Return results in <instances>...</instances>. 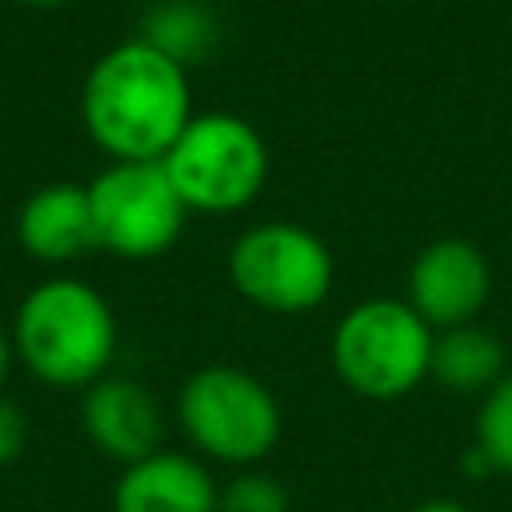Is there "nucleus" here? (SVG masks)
Segmentation results:
<instances>
[{"mask_svg":"<svg viewBox=\"0 0 512 512\" xmlns=\"http://www.w3.org/2000/svg\"><path fill=\"white\" fill-rule=\"evenodd\" d=\"M192 116L188 68L140 36L108 48L80 88L84 132L112 160H164Z\"/></svg>","mask_w":512,"mask_h":512,"instance_id":"nucleus-1","label":"nucleus"},{"mask_svg":"<svg viewBox=\"0 0 512 512\" xmlns=\"http://www.w3.org/2000/svg\"><path fill=\"white\" fill-rule=\"evenodd\" d=\"M12 348L36 380L52 388H88L116 356L112 304L88 280H40L16 308Z\"/></svg>","mask_w":512,"mask_h":512,"instance_id":"nucleus-2","label":"nucleus"},{"mask_svg":"<svg viewBox=\"0 0 512 512\" xmlns=\"http://www.w3.org/2000/svg\"><path fill=\"white\" fill-rule=\"evenodd\" d=\"M436 328L404 296L352 304L332 328V372L364 400H400L428 380Z\"/></svg>","mask_w":512,"mask_h":512,"instance_id":"nucleus-3","label":"nucleus"},{"mask_svg":"<svg viewBox=\"0 0 512 512\" xmlns=\"http://www.w3.org/2000/svg\"><path fill=\"white\" fill-rule=\"evenodd\" d=\"M176 420L200 456L232 468L260 464L284 432L280 400L240 364H204L188 372L176 392Z\"/></svg>","mask_w":512,"mask_h":512,"instance_id":"nucleus-4","label":"nucleus"},{"mask_svg":"<svg viewBox=\"0 0 512 512\" xmlns=\"http://www.w3.org/2000/svg\"><path fill=\"white\" fill-rule=\"evenodd\" d=\"M160 164L188 212L228 216L264 192L268 144L236 112H196Z\"/></svg>","mask_w":512,"mask_h":512,"instance_id":"nucleus-5","label":"nucleus"},{"mask_svg":"<svg viewBox=\"0 0 512 512\" xmlns=\"http://www.w3.org/2000/svg\"><path fill=\"white\" fill-rule=\"evenodd\" d=\"M228 280L256 308L276 316H300L328 300L336 260L312 228L292 220H264L232 240Z\"/></svg>","mask_w":512,"mask_h":512,"instance_id":"nucleus-6","label":"nucleus"},{"mask_svg":"<svg viewBox=\"0 0 512 512\" xmlns=\"http://www.w3.org/2000/svg\"><path fill=\"white\" fill-rule=\"evenodd\" d=\"M88 204L96 248L120 260L164 256L188 220V208L160 160H112L88 184Z\"/></svg>","mask_w":512,"mask_h":512,"instance_id":"nucleus-7","label":"nucleus"},{"mask_svg":"<svg viewBox=\"0 0 512 512\" xmlns=\"http://www.w3.org/2000/svg\"><path fill=\"white\" fill-rule=\"evenodd\" d=\"M492 296L488 256L464 236H440L424 244L404 280V300L440 332L456 324H472Z\"/></svg>","mask_w":512,"mask_h":512,"instance_id":"nucleus-8","label":"nucleus"},{"mask_svg":"<svg viewBox=\"0 0 512 512\" xmlns=\"http://www.w3.org/2000/svg\"><path fill=\"white\" fill-rule=\"evenodd\" d=\"M80 424H84V436L108 460H120V464L152 456L164 440V408L152 396V388L112 372H104L84 388Z\"/></svg>","mask_w":512,"mask_h":512,"instance_id":"nucleus-9","label":"nucleus"},{"mask_svg":"<svg viewBox=\"0 0 512 512\" xmlns=\"http://www.w3.org/2000/svg\"><path fill=\"white\" fill-rule=\"evenodd\" d=\"M216 500L220 484L212 472L196 456L168 448L124 464L112 488V512H216Z\"/></svg>","mask_w":512,"mask_h":512,"instance_id":"nucleus-10","label":"nucleus"},{"mask_svg":"<svg viewBox=\"0 0 512 512\" xmlns=\"http://www.w3.org/2000/svg\"><path fill=\"white\" fill-rule=\"evenodd\" d=\"M16 236L32 260L68 264L96 248V224L88 204V184H44L36 188L16 216Z\"/></svg>","mask_w":512,"mask_h":512,"instance_id":"nucleus-11","label":"nucleus"},{"mask_svg":"<svg viewBox=\"0 0 512 512\" xmlns=\"http://www.w3.org/2000/svg\"><path fill=\"white\" fill-rule=\"evenodd\" d=\"M504 372H508L504 344L484 324L472 320V324H456V328L436 332L428 376L440 388H448L456 396H484Z\"/></svg>","mask_w":512,"mask_h":512,"instance_id":"nucleus-12","label":"nucleus"},{"mask_svg":"<svg viewBox=\"0 0 512 512\" xmlns=\"http://www.w3.org/2000/svg\"><path fill=\"white\" fill-rule=\"evenodd\" d=\"M140 40L160 48L164 56L180 60L184 68L204 60L220 40V16L204 0H156L144 12Z\"/></svg>","mask_w":512,"mask_h":512,"instance_id":"nucleus-13","label":"nucleus"},{"mask_svg":"<svg viewBox=\"0 0 512 512\" xmlns=\"http://www.w3.org/2000/svg\"><path fill=\"white\" fill-rule=\"evenodd\" d=\"M472 444L488 456L492 472H512V368L480 396Z\"/></svg>","mask_w":512,"mask_h":512,"instance_id":"nucleus-14","label":"nucleus"},{"mask_svg":"<svg viewBox=\"0 0 512 512\" xmlns=\"http://www.w3.org/2000/svg\"><path fill=\"white\" fill-rule=\"evenodd\" d=\"M216 512H292V496L288 488L256 468H240L216 500Z\"/></svg>","mask_w":512,"mask_h":512,"instance_id":"nucleus-15","label":"nucleus"},{"mask_svg":"<svg viewBox=\"0 0 512 512\" xmlns=\"http://www.w3.org/2000/svg\"><path fill=\"white\" fill-rule=\"evenodd\" d=\"M24 440H28V428H24V412L0 396V468L12 464L20 452H24Z\"/></svg>","mask_w":512,"mask_h":512,"instance_id":"nucleus-16","label":"nucleus"},{"mask_svg":"<svg viewBox=\"0 0 512 512\" xmlns=\"http://www.w3.org/2000/svg\"><path fill=\"white\" fill-rule=\"evenodd\" d=\"M408 512H472V508H468V504H460V500L436 496V500H424V504H416V508H408Z\"/></svg>","mask_w":512,"mask_h":512,"instance_id":"nucleus-17","label":"nucleus"},{"mask_svg":"<svg viewBox=\"0 0 512 512\" xmlns=\"http://www.w3.org/2000/svg\"><path fill=\"white\" fill-rule=\"evenodd\" d=\"M12 356H16V348H12V336L0 328V384H4V376H8V364H12Z\"/></svg>","mask_w":512,"mask_h":512,"instance_id":"nucleus-18","label":"nucleus"},{"mask_svg":"<svg viewBox=\"0 0 512 512\" xmlns=\"http://www.w3.org/2000/svg\"><path fill=\"white\" fill-rule=\"evenodd\" d=\"M20 4H28V8H56V4H68V0H20Z\"/></svg>","mask_w":512,"mask_h":512,"instance_id":"nucleus-19","label":"nucleus"}]
</instances>
